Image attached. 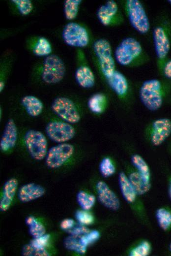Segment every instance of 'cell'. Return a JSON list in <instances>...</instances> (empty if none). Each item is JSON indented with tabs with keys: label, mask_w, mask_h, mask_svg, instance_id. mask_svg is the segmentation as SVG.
I'll return each mask as SVG.
<instances>
[{
	"label": "cell",
	"mask_w": 171,
	"mask_h": 256,
	"mask_svg": "<svg viewBox=\"0 0 171 256\" xmlns=\"http://www.w3.org/2000/svg\"><path fill=\"white\" fill-rule=\"evenodd\" d=\"M141 102L149 110H159L163 103L164 90L161 82L157 79L146 80L142 84L139 91Z\"/></svg>",
	"instance_id": "cell-1"
},
{
	"label": "cell",
	"mask_w": 171,
	"mask_h": 256,
	"mask_svg": "<svg viewBox=\"0 0 171 256\" xmlns=\"http://www.w3.org/2000/svg\"><path fill=\"white\" fill-rule=\"evenodd\" d=\"M24 142L32 159L40 161L45 158L48 144L47 137L43 132L35 129L28 130L24 136Z\"/></svg>",
	"instance_id": "cell-2"
},
{
	"label": "cell",
	"mask_w": 171,
	"mask_h": 256,
	"mask_svg": "<svg viewBox=\"0 0 171 256\" xmlns=\"http://www.w3.org/2000/svg\"><path fill=\"white\" fill-rule=\"evenodd\" d=\"M65 73V64L58 56L52 54L44 59L41 73L44 82L49 84L57 83L62 80Z\"/></svg>",
	"instance_id": "cell-3"
},
{
	"label": "cell",
	"mask_w": 171,
	"mask_h": 256,
	"mask_svg": "<svg viewBox=\"0 0 171 256\" xmlns=\"http://www.w3.org/2000/svg\"><path fill=\"white\" fill-rule=\"evenodd\" d=\"M93 49L103 74L107 79L109 78L115 71V62L109 42L103 38L98 39L93 44Z\"/></svg>",
	"instance_id": "cell-4"
},
{
	"label": "cell",
	"mask_w": 171,
	"mask_h": 256,
	"mask_svg": "<svg viewBox=\"0 0 171 256\" xmlns=\"http://www.w3.org/2000/svg\"><path fill=\"white\" fill-rule=\"evenodd\" d=\"M126 5L132 27L141 34L147 32L150 29L149 19L141 2L138 0H127Z\"/></svg>",
	"instance_id": "cell-5"
},
{
	"label": "cell",
	"mask_w": 171,
	"mask_h": 256,
	"mask_svg": "<svg viewBox=\"0 0 171 256\" xmlns=\"http://www.w3.org/2000/svg\"><path fill=\"white\" fill-rule=\"evenodd\" d=\"M52 109L61 120L72 125L78 123L81 115L76 106L70 99L63 96L56 98L52 102Z\"/></svg>",
	"instance_id": "cell-6"
},
{
	"label": "cell",
	"mask_w": 171,
	"mask_h": 256,
	"mask_svg": "<svg viewBox=\"0 0 171 256\" xmlns=\"http://www.w3.org/2000/svg\"><path fill=\"white\" fill-rule=\"evenodd\" d=\"M140 42L133 37L123 39L115 50L116 61L123 66L130 64L141 53Z\"/></svg>",
	"instance_id": "cell-7"
},
{
	"label": "cell",
	"mask_w": 171,
	"mask_h": 256,
	"mask_svg": "<svg viewBox=\"0 0 171 256\" xmlns=\"http://www.w3.org/2000/svg\"><path fill=\"white\" fill-rule=\"evenodd\" d=\"M47 137L57 143H66L75 135L76 130L73 125L62 120H53L46 126Z\"/></svg>",
	"instance_id": "cell-8"
},
{
	"label": "cell",
	"mask_w": 171,
	"mask_h": 256,
	"mask_svg": "<svg viewBox=\"0 0 171 256\" xmlns=\"http://www.w3.org/2000/svg\"><path fill=\"white\" fill-rule=\"evenodd\" d=\"M145 132L153 146H160L171 135V120L168 118L157 119L148 125Z\"/></svg>",
	"instance_id": "cell-9"
},
{
	"label": "cell",
	"mask_w": 171,
	"mask_h": 256,
	"mask_svg": "<svg viewBox=\"0 0 171 256\" xmlns=\"http://www.w3.org/2000/svg\"><path fill=\"white\" fill-rule=\"evenodd\" d=\"M74 147L68 143H57L48 149L45 158L46 165L52 169L62 166L73 156Z\"/></svg>",
	"instance_id": "cell-10"
},
{
	"label": "cell",
	"mask_w": 171,
	"mask_h": 256,
	"mask_svg": "<svg viewBox=\"0 0 171 256\" xmlns=\"http://www.w3.org/2000/svg\"><path fill=\"white\" fill-rule=\"evenodd\" d=\"M62 36L64 43L71 47H85L87 45L89 40L86 30L75 22H69L65 26Z\"/></svg>",
	"instance_id": "cell-11"
},
{
	"label": "cell",
	"mask_w": 171,
	"mask_h": 256,
	"mask_svg": "<svg viewBox=\"0 0 171 256\" xmlns=\"http://www.w3.org/2000/svg\"><path fill=\"white\" fill-rule=\"evenodd\" d=\"M96 190L98 200L103 206L112 210L119 208L120 201L118 197L106 182L98 181L96 185Z\"/></svg>",
	"instance_id": "cell-12"
},
{
	"label": "cell",
	"mask_w": 171,
	"mask_h": 256,
	"mask_svg": "<svg viewBox=\"0 0 171 256\" xmlns=\"http://www.w3.org/2000/svg\"><path fill=\"white\" fill-rule=\"evenodd\" d=\"M18 128L15 121L9 119L5 123L0 139V149L2 152H7L16 145L18 139Z\"/></svg>",
	"instance_id": "cell-13"
},
{
	"label": "cell",
	"mask_w": 171,
	"mask_h": 256,
	"mask_svg": "<svg viewBox=\"0 0 171 256\" xmlns=\"http://www.w3.org/2000/svg\"><path fill=\"white\" fill-rule=\"evenodd\" d=\"M155 50L157 58L165 59L170 49V42L164 29L160 26L156 27L153 32Z\"/></svg>",
	"instance_id": "cell-14"
},
{
	"label": "cell",
	"mask_w": 171,
	"mask_h": 256,
	"mask_svg": "<svg viewBox=\"0 0 171 256\" xmlns=\"http://www.w3.org/2000/svg\"><path fill=\"white\" fill-rule=\"evenodd\" d=\"M45 193V189L40 185L29 183L23 185L18 192L19 200L27 203L40 198Z\"/></svg>",
	"instance_id": "cell-15"
},
{
	"label": "cell",
	"mask_w": 171,
	"mask_h": 256,
	"mask_svg": "<svg viewBox=\"0 0 171 256\" xmlns=\"http://www.w3.org/2000/svg\"><path fill=\"white\" fill-rule=\"evenodd\" d=\"M18 186V180L15 178H11L5 182L0 200L1 211H6L10 208L17 192Z\"/></svg>",
	"instance_id": "cell-16"
},
{
	"label": "cell",
	"mask_w": 171,
	"mask_h": 256,
	"mask_svg": "<svg viewBox=\"0 0 171 256\" xmlns=\"http://www.w3.org/2000/svg\"><path fill=\"white\" fill-rule=\"evenodd\" d=\"M112 89L119 96H124L128 90V83L125 76L120 72L115 71L107 79Z\"/></svg>",
	"instance_id": "cell-17"
},
{
	"label": "cell",
	"mask_w": 171,
	"mask_h": 256,
	"mask_svg": "<svg viewBox=\"0 0 171 256\" xmlns=\"http://www.w3.org/2000/svg\"><path fill=\"white\" fill-rule=\"evenodd\" d=\"M118 6L116 2L110 0L99 7L97 12V16L100 22L104 26L109 25L113 17L116 14Z\"/></svg>",
	"instance_id": "cell-18"
},
{
	"label": "cell",
	"mask_w": 171,
	"mask_h": 256,
	"mask_svg": "<svg viewBox=\"0 0 171 256\" xmlns=\"http://www.w3.org/2000/svg\"><path fill=\"white\" fill-rule=\"evenodd\" d=\"M75 77L78 85L83 88H90L95 84L94 73L87 66L82 65L78 67L75 71Z\"/></svg>",
	"instance_id": "cell-19"
},
{
	"label": "cell",
	"mask_w": 171,
	"mask_h": 256,
	"mask_svg": "<svg viewBox=\"0 0 171 256\" xmlns=\"http://www.w3.org/2000/svg\"><path fill=\"white\" fill-rule=\"evenodd\" d=\"M21 103L28 115L32 117L39 116L43 109V104L38 97L28 95L21 99Z\"/></svg>",
	"instance_id": "cell-20"
},
{
	"label": "cell",
	"mask_w": 171,
	"mask_h": 256,
	"mask_svg": "<svg viewBox=\"0 0 171 256\" xmlns=\"http://www.w3.org/2000/svg\"><path fill=\"white\" fill-rule=\"evenodd\" d=\"M118 182L121 192L125 200L129 203L133 202L137 194L125 173L121 172L119 174Z\"/></svg>",
	"instance_id": "cell-21"
},
{
	"label": "cell",
	"mask_w": 171,
	"mask_h": 256,
	"mask_svg": "<svg viewBox=\"0 0 171 256\" xmlns=\"http://www.w3.org/2000/svg\"><path fill=\"white\" fill-rule=\"evenodd\" d=\"M128 177L137 194L142 195L149 191L150 182L146 181L137 171L131 172Z\"/></svg>",
	"instance_id": "cell-22"
},
{
	"label": "cell",
	"mask_w": 171,
	"mask_h": 256,
	"mask_svg": "<svg viewBox=\"0 0 171 256\" xmlns=\"http://www.w3.org/2000/svg\"><path fill=\"white\" fill-rule=\"evenodd\" d=\"M107 98L104 94L98 93L92 95L87 101V106L90 111L94 114L102 113L105 109Z\"/></svg>",
	"instance_id": "cell-23"
},
{
	"label": "cell",
	"mask_w": 171,
	"mask_h": 256,
	"mask_svg": "<svg viewBox=\"0 0 171 256\" xmlns=\"http://www.w3.org/2000/svg\"><path fill=\"white\" fill-rule=\"evenodd\" d=\"M29 234L33 237H38L46 234L44 224L33 216H28L25 219Z\"/></svg>",
	"instance_id": "cell-24"
},
{
	"label": "cell",
	"mask_w": 171,
	"mask_h": 256,
	"mask_svg": "<svg viewBox=\"0 0 171 256\" xmlns=\"http://www.w3.org/2000/svg\"><path fill=\"white\" fill-rule=\"evenodd\" d=\"M131 162L137 169V171L146 181L150 182V169L148 165L142 157L138 154L134 155L131 158Z\"/></svg>",
	"instance_id": "cell-25"
},
{
	"label": "cell",
	"mask_w": 171,
	"mask_h": 256,
	"mask_svg": "<svg viewBox=\"0 0 171 256\" xmlns=\"http://www.w3.org/2000/svg\"><path fill=\"white\" fill-rule=\"evenodd\" d=\"M64 245L66 249L79 255L86 253L87 247L84 246L80 240V237L69 235L64 240Z\"/></svg>",
	"instance_id": "cell-26"
},
{
	"label": "cell",
	"mask_w": 171,
	"mask_h": 256,
	"mask_svg": "<svg viewBox=\"0 0 171 256\" xmlns=\"http://www.w3.org/2000/svg\"><path fill=\"white\" fill-rule=\"evenodd\" d=\"M77 201L82 209L89 211L94 205L95 196L84 191L79 192L76 196Z\"/></svg>",
	"instance_id": "cell-27"
},
{
	"label": "cell",
	"mask_w": 171,
	"mask_h": 256,
	"mask_svg": "<svg viewBox=\"0 0 171 256\" xmlns=\"http://www.w3.org/2000/svg\"><path fill=\"white\" fill-rule=\"evenodd\" d=\"M52 51L51 43L44 37L38 38L33 49V54L38 57H47L50 55Z\"/></svg>",
	"instance_id": "cell-28"
},
{
	"label": "cell",
	"mask_w": 171,
	"mask_h": 256,
	"mask_svg": "<svg viewBox=\"0 0 171 256\" xmlns=\"http://www.w3.org/2000/svg\"><path fill=\"white\" fill-rule=\"evenodd\" d=\"M81 0H65L64 2V14L68 20L74 19L77 16Z\"/></svg>",
	"instance_id": "cell-29"
},
{
	"label": "cell",
	"mask_w": 171,
	"mask_h": 256,
	"mask_svg": "<svg viewBox=\"0 0 171 256\" xmlns=\"http://www.w3.org/2000/svg\"><path fill=\"white\" fill-rule=\"evenodd\" d=\"M156 217L159 226L164 230L171 226V212L168 210L160 208L156 212Z\"/></svg>",
	"instance_id": "cell-30"
},
{
	"label": "cell",
	"mask_w": 171,
	"mask_h": 256,
	"mask_svg": "<svg viewBox=\"0 0 171 256\" xmlns=\"http://www.w3.org/2000/svg\"><path fill=\"white\" fill-rule=\"evenodd\" d=\"M100 174L105 178H108L113 175L115 172V165L109 157H105L101 160L99 165Z\"/></svg>",
	"instance_id": "cell-31"
},
{
	"label": "cell",
	"mask_w": 171,
	"mask_h": 256,
	"mask_svg": "<svg viewBox=\"0 0 171 256\" xmlns=\"http://www.w3.org/2000/svg\"><path fill=\"white\" fill-rule=\"evenodd\" d=\"M22 255L24 256H49L50 253L46 249H40L33 246L30 243L25 245L22 249Z\"/></svg>",
	"instance_id": "cell-32"
},
{
	"label": "cell",
	"mask_w": 171,
	"mask_h": 256,
	"mask_svg": "<svg viewBox=\"0 0 171 256\" xmlns=\"http://www.w3.org/2000/svg\"><path fill=\"white\" fill-rule=\"evenodd\" d=\"M75 217L78 223L82 225L87 226L93 224L94 218L88 211L78 210L75 214Z\"/></svg>",
	"instance_id": "cell-33"
},
{
	"label": "cell",
	"mask_w": 171,
	"mask_h": 256,
	"mask_svg": "<svg viewBox=\"0 0 171 256\" xmlns=\"http://www.w3.org/2000/svg\"><path fill=\"white\" fill-rule=\"evenodd\" d=\"M151 246L149 243L144 241L133 249L129 255L130 256H147L150 252Z\"/></svg>",
	"instance_id": "cell-34"
},
{
	"label": "cell",
	"mask_w": 171,
	"mask_h": 256,
	"mask_svg": "<svg viewBox=\"0 0 171 256\" xmlns=\"http://www.w3.org/2000/svg\"><path fill=\"white\" fill-rule=\"evenodd\" d=\"M17 6L20 13L23 15H28L32 11L33 6L29 0H12Z\"/></svg>",
	"instance_id": "cell-35"
},
{
	"label": "cell",
	"mask_w": 171,
	"mask_h": 256,
	"mask_svg": "<svg viewBox=\"0 0 171 256\" xmlns=\"http://www.w3.org/2000/svg\"><path fill=\"white\" fill-rule=\"evenodd\" d=\"M100 232L97 230H91L85 234L80 237V240L82 244L85 246H87L97 241L99 237Z\"/></svg>",
	"instance_id": "cell-36"
},
{
	"label": "cell",
	"mask_w": 171,
	"mask_h": 256,
	"mask_svg": "<svg viewBox=\"0 0 171 256\" xmlns=\"http://www.w3.org/2000/svg\"><path fill=\"white\" fill-rule=\"evenodd\" d=\"M50 239V235L45 234L38 237L33 238L29 243L34 247L40 249H46Z\"/></svg>",
	"instance_id": "cell-37"
},
{
	"label": "cell",
	"mask_w": 171,
	"mask_h": 256,
	"mask_svg": "<svg viewBox=\"0 0 171 256\" xmlns=\"http://www.w3.org/2000/svg\"><path fill=\"white\" fill-rule=\"evenodd\" d=\"M89 231V229L85 225L79 224L75 225L71 229L68 231L69 235L81 237Z\"/></svg>",
	"instance_id": "cell-38"
},
{
	"label": "cell",
	"mask_w": 171,
	"mask_h": 256,
	"mask_svg": "<svg viewBox=\"0 0 171 256\" xmlns=\"http://www.w3.org/2000/svg\"><path fill=\"white\" fill-rule=\"evenodd\" d=\"M75 225V222L73 219L66 218L60 222V227L63 230L68 231Z\"/></svg>",
	"instance_id": "cell-39"
},
{
	"label": "cell",
	"mask_w": 171,
	"mask_h": 256,
	"mask_svg": "<svg viewBox=\"0 0 171 256\" xmlns=\"http://www.w3.org/2000/svg\"><path fill=\"white\" fill-rule=\"evenodd\" d=\"M163 73L166 78L171 79V60L168 61L164 65Z\"/></svg>",
	"instance_id": "cell-40"
},
{
	"label": "cell",
	"mask_w": 171,
	"mask_h": 256,
	"mask_svg": "<svg viewBox=\"0 0 171 256\" xmlns=\"http://www.w3.org/2000/svg\"><path fill=\"white\" fill-rule=\"evenodd\" d=\"M4 87V83L2 81H0V92H1V91L3 90V88Z\"/></svg>",
	"instance_id": "cell-41"
},
{
	"label": "cell",
	"mask_w": 171,
	"mask_h": 256,
	"mask_svg": "<svg viewBox=\"0 0 171 256\" xmlns=\"http://www.w3.org/2000/svg\"><path fill=\"white\" fill-rule=\"evenodd\" d=\"M169 196L171 199V179L170 180V186H169Z\"/></svg>",
	"instance_id": "cell-42"
},
{
	"label": "cell",
	"mask_w": 171,
	"mask_h": 256,
	"mask_svg": "<svg viewBox=\"0 0 171 256\" xmlns=\"http://www.w3.org/2000/svg\"><path fill=\"white\" fill-rule=\"evenodd\" d=\"M170 249L171 251V243H170Z\"/></svg>",
	"instance_id": "cell-43"
},
{
	"label": "cell",
	"mask_w": 171,
	"mask_h": 256,
	"mask_svg": "<svg viewBox=\"0 0 171 256\" xmlns=\"http://www.w3.org/2000/svg\"><path fill=\"white\" fill-rule=\"evenodd\" d=\"M168 2L171 4V0H169Z\"/></svg>",
	"instance_id": "cell-44"
}]
</instances>
